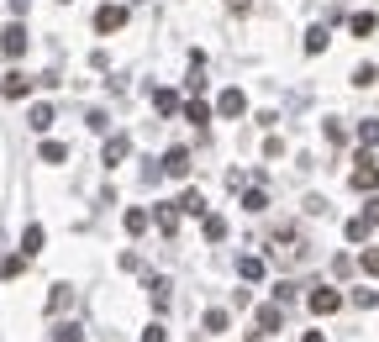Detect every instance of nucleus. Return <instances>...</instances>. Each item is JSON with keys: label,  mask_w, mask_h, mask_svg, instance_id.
<instances>
[{"label": "nucleus", "mask_w": 379, "mask_h": 342, "mask_svg": "<svg viewBox=\"0 0 379 342\" xmlns=\"http://www.w3.org/2000/svg\"><path fill=\"white\" fill-rule=\"evenodd\" d=\"M348 185H353L358 195H374V190H379V163H374L369 153H358V158H353V174H348Z\"/></svg>", "instance_id": "obj_1"}, {"label": "nucleus", "mask_w": 379, "mask_h": 342, "mask_svg": "<svg viewBox=\"0 0 379 342\" xmlns=\"http://www.w3.org/2000/svg\"><path fill=\"white\" fill-rule=\"evenodd\" d=\"M306 306L316 311V316H332V311H343V295H337L332 284H316V290L306 295Z\"/></svg>", "instance_id": "obj_2"}, {"label": "nucleus", "mask_w": 379, "mask_h": 342, "mask_svg": "<svg viewBox=\"0 0 379 342\" xmlns=\"http://www.w3.org/2000/svg\"><path fill=\"white\" fill-rule=\"evenodd\" d=\"M216 111H222L227 121H242V116H248V95H242L237 85H227V90H222V100H216Z\"/></svg>", "instance_id": "obj_3"}, {"label": "nucleus", "mask_w": 379, "mask_h": 342, "mask_svg": "<svg viewBox=\"0 0 379 342\" xmlns=\"http://www.w3.org/2000/svg\"><path fill=\"white\" fill-rule=\"evenodd\" d=\"M121 26H127V6H100V11H95V32H100V37L121 32Z\"/></svg>", "instance_id": "obj_4"}, {"label": "nucleus", "mask_w": 379, "mask_h": 342, "mask_svg": "<svg viewBox=\"0 0 379 342\" xmlns=\"http://www.w3.org/2000/svg\"><path fill=\"white\" fill-rule=\"evenodd\" d=\"M26 43H32V37H26V26H21V21H11L6 32H0V48H6V58H21Z\"/></svg>", "instance_id": "obj_5"}, {"label": "nucleus", "mask_w": 379, "mask_h": 342, "mask_svg": "<svg viewBox=\"0 0 379 342\" xmlns=\"http://www.w3.org/2000/svg\"><path fill=\"white\" fill-rule=\"evenodd\" d=\"M26 90H32V79H26L21 68H11V74L0 79V95H6V100H26Z\"/></svg>", "instance_id": "obj_6"}, {"label": "nucleus", "mask_w": 379, "mask_h": 342, "mask_svg": "<svg viewBox=\"0 0 379 342\" xmlns=\"http://www.w3.org/2000/svg\"><path fill=\"white\" fill-rule=\"evenodd\" d=\"M127 153H132V137H121V132H116V137H105V153H100V158H105V169H116Z\"/></svg>", "instance_id": "obj_7"}, {"label": "nucleus", "mask_w": 379, "mask_h": 342, "mask_svg": "<svg viewBox=\"0 0 379 342\" xmlns=\"http://www.w3.org/2000/svg\"><path fill=\"white\" fill-rule=\"evenodd\" d=\"M164 174H174V180L190 174V153H185V147H169V153H164Z\"/></svg>", "instance_id": "obj_8"}, {"label": "nucleus", "mask_w": 379, "mask_h": 342, "mask_svg": "<svg viewBox=\"0 0 379 342\" xmlns=\"http://www.w3.org/2000/svg\"><path fill=\"white\" fill-rule=\"evenodd\" d=\"M26 127H32V132H48V127H53V105H43V100H37L32 111H26Z\"/></svg>", "instance_id": "obj_9"}, {"label": "nucleus", "mask_w": 379, "mask_h": 342, "mask_svg": "<svg viewBox=\"0 0 379 342\" xmlns=\"http://www.w3.org/2000/svg\"><path fill=\"white\" fill-rule=\"evenodd\" d=\"M174 205H180L185 216H206V195H200V190H185V195L174 200Z\"/></svg>", "instance_id": "obj_10"}, {"label": "nucleus", "mask_w": 379, "mask_h": 342, "mask_svg": "<svg viewBox=\"0 0 379 342\" xmlns=\"http://www.w3.org/2000/svg\"><path fill=\"white\" fill-rule=\"evenodd\" d=\"M374 26H379V16H374V11H358V16H348V32H353V37H369Z\"/></svg>", "instance_id": "obj_11"}, {"label": "nucleus", "mask_w": 379, "mask_h": 342, "mask_svg": "<svg viewBox=\"0 0 379 342\" xmlns=\"http://www.w3.org/2000/svg\"><path fill=\"white\" fill-rule=\"evenodd\" d=\"M69 300H74V290H69V284H53V290H48V316H58V311L69 306Z\"/></svg>", "instance_id": "obj_12"}, {"label": "nucleus", "mask_w": 379, "mask_h": 342, "mask_svg": "<svg viewBox=\"0 0 379 342\" xmlns=\"http://www.w3.org/2000/svg\"><path fill=\"white\" fill-rule=\"evenodd\" d=\"M21 253H26V258H37V253H43V227H37V222L21 232Z\"/></svg>", "instance_id": "obj_13"}, {"label": "nucleus", "mask_w": 379, "mask_h": 342, "mask_svg": "<svg viewBox=\"0 0 379 342\" xmlns=\"http://www.w3.org/2000/svg\"><path fill=\"white\" fill-rule=\"evenodd\" d=\"M369 227H374L369 216H353V222L343 227V237H348V242H369Z\"/></svg>", "instance_id": "obj_14"}, {"label": "nucleus", "mask_w": 379, "mask_h": 342, "mask_svg": "<svg viewBox=\"0 0 379 342\" xmlns=\"http://www.w3.org/2000/svg\"><path fill=\"white\" fill-rule=\"evenodd\" d=\"M147 295H153V306H158V311L169 306V279H164V274H153V279H147Z\"/></svg>", "instance_id": "obj_15"}, {"label": "nucleus", "mask_w": 379, "mask_h": 342, "mask_svg": "<svg viewBox=\"0 0 379 342\" xmlns=\"http://www.w3.org/2000/svg\"><path fill=\"white\" fill-rule=\"evenodd\" d=\"M26 264H32V258H26V253L16 248V253H11V258H6V264H0V279H16V274H21Z\"/></svg>", "instance_id": "obj_16"}, {"label": "nucleus", "mask_w": 379, "mask_h": 342, "mask_svg": "<svg viewBox=\"0 0 379 342\" xmlns=\"http://www.w3.org/2000/svg\"><path fill=\"white\" fill-rule=\"evenodd\" d=\"M121 227H127L132 237H137V232H147V211H142V205H132V211L121 216Z\"/></svg>", "instance_id": "obj_17"}, {"label": "nucleus", "mask_w": 379, "mask_h": 342, "mask_svg": "<svg viewBox=\"0 0 379 342\" xmlns=\"http://www.w3.org/2000/svg\"><path fill=\"white\" fill-rule=\"evenodd\" d=\"M185 121H195V127H206V121H211V105H206V100H185Z\"/></svg>", "instance_id": "obj_18"}, {"label": "nucleus", "mask_w": 379, "mask_h": 342, "mask_svg": "<svg viewBox=\"0 0 379 342\" xmlns=\"http://www.w3.org/2000/svg\"><path fill=\"white\" fill-rule=\"evenodd\" d=\"M279 321H284L279 306H264V311H259V332H279Z\"/></svg>", "instance_id": "obj_19"}, {"label": "nucleus", "mask_w": 379, "mask_h": 342, "mask_svg": "<svg viewBox=\"0 0 379 342\" xmlns=\"http://www.w3.org/2000/svg\"><path fill=\"white\" fill-rule=\"evenodd\" d=\"M327 43H332V32H327V26H311V32H306V53H321Z\"/></svg>", "instance_id": "obj_20"}, {"label": "nucleus", "mask_w": 379, "mask_h": 342, "mask_svg": "<svg viewBox=\"0 0 379 342\" xmlns=\"http://www.w3.org/2000/svg\"><path fill=\"white\" fill-rule=\"evenodd\" d=\"M153 222L164 227V232H174V227H180V205H158V211H153Z\"/></svg>", "instance_id": "obj_21"}, {"label": "nucleus", "mask_w": 379, "mask_h": 342, "mask_svg": "<svg viewBox=\"0 0 379 342\" xmlns=\"http://www.w3.org/2000/svg\"><path fill=\"white\" fill-rule=\"evenodd\" d=\"M53 342H85V332H79L74 321H58L53 326Z\"/></svg>", "instance_id": "obj_22"}, {"label": "nucleus", "mask_w": 379, "mask_h": 342, "mask_svg": "<svg viewBox=\"0 0 379 342\" xmlns=\"http://www.w3.org/2000/svg\"><path fill=\"white\" fill-rule=\"evenodd\" d=\"M153 105H158L164 116H174V111H180V100H174V90H153Z\"/></svg>", "instance_id": "obj_23"}, {"label": "nucleus", "mask_w": 379, "mask_h": 342, "mask_svg": "<svg viewBox=\"0 0 379 342\" xmlns=\"http://www.w3.org/2000/svg\"><path fill=\"white\" fill-rule=\"evenodd\" d=\"M227 237V216H206V242H222Z\"/></svg>", "instance_id": "obj_24"}, {"label": "nucleus", "mask_w": 379, "mask_h": 342, "mask_svg": "<svg viewBox=\"0 0 379 342\" xmlns=\"http://www.w3.org/2000/svg\"><path fill=\"white\" fill-rule=\"evenodd\" d=\"M69 158V142H43V163H63Z\"/></svg>", "instance_id": "obj_25"}, {"label": "nucleus", "mask_w": 379, "mask_h": 342, "mask_svg": "<svg viewBox=\"0 0 379 342\" xmlns=\"http://www.w3.org/2000/svg\"><path fill=\"white\" fill-rule=\"evenodd\" d=\"M237 274H242V279H264V258H242Z\"/></svg>", "instance_id": "obj_26"}, {"label": "nucleus", "mask_w": 379, "mask_h": 342, "mask_svg": "<svg viewBox=\"0 0 379 342\" xmlns=\"http://www.w3.org/2000/svg\"><path fill=\"white\" fill-rule=\"evenodd\" d=\"M358 269H363V274H374V279H379V248H363V258H358Z\"/></svg>", "instance_id": "obj_27"}, {"label": "nucleus", "mask_w": 379, "mask_h": 342, "mask_svg": "<svg viewBox=\"0 0 379 342\" xmlns=\"http://www.w3.org/2000/svg\"><path fill=\"white\" fill-rule=\"evenodd\" d=\"M264 205H269L264 190H248V195H242V211H264Z\"/></svg>", "instance_id": "obj_28"}, {"label": "nucleus", "mask_w": 379, "mask_h": 342, "mask_svg": "<svg viewBox=\"0 0 379 342\" xmlns=\"http://www.w3.org/2000/svg\"><path fill=\"white\" fill-rule=\"evenodd\" d=\"M374 79H379V74H374L369 63H358V68H353V85H358V90H363V85H374Z\"/></svg>", "instance_id": "obj_29"}, {"label": "nucleus", "mask_w": 379, "mask_h": 342, "mask_svg": "<svg viewBox=\"0 0 379 342\" xmlns=\"http://www.w3.org/2000/svg\"><path fill=\"white\" fill-rule=\"evenodd\" d=\"M206 332H227V311H206Z\"/></svg>", "instance_id": "obj_30"}, {"label": "nucleus", "mask_w": 379, "mask_h": 342, "mask_svg": "<svg viewBox=\"0 0 379 342\" xmlns=\"http://www.w3.org/2000/svg\"><path fill=\"white\" fill-rule=\"evenodd\" d=\"M358 137H363V142H379V121H374V116L358 121Z\"/></svg>", "instance_id": "obj_31"}, {"label": "nucleus", "mask_w": 379, "mask_h": 342, "mask_svg": "<svg viewBox=\"0 0 379 342\" xmlns=\"http://www.w3.org/2000/svg\"><path fill=\"white\" fill-rule=\"evenodd\" d=\"M142 342H169V332H164V326L153 321V326H147V332H142Z\"/></svg>", "instance_id": "obj_32"}, {"label": "nucleus", "mask_w": 379, "mask_h": 342, "mask_svg": "<svg viewBox=\"0 0 379 342\" xmlns=\"http://www.w3.org/2000/svg\"><path fill=\"white\" fill-rule=\"evenodd\" d=\"M301 342H327V337H321V332H306V337H301Z\"/></svg>", "instance_id": "obj_33"}, {"label": "nucleus", "mask_w": 379, "mask_h": 342, "mask_svg": "<svg viewBox=\"0 0 379 342\" xmlns=\"http://www.w3.org/2000/svg\"><path fill=\"white\" fill-rule=\"evenodd\" d=\"M63 6H74V0H63Z\"/></svg>", "instance_id": "obj_34"}]
</instances>
